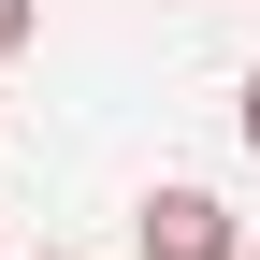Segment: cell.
I'll return each instance as SVG.
<instances>
[{"instance_id":"3","label":"cell","mask_w":260,"mask_h":260,"mask_svg":"<svg viewBox=\"0 0 260 260\" xmlns=\"http://www.w3.org/2000/svg\"><path fill=\"white\" fill-rule=\"evenodd\" d=\"M232 116H246V145H260V73H246V87H232Z\"/></svg>"},{"instance_id":"4","label":"cell","mask_w":260,"mask_h":260,"mask_svg":"<svg viewBox=\"0 0 260 260\" xmlns=\"http://www.w3.org/2000/svg\"><path fill=\"white\" fill-rule=\"evenodd\" d=\"M188 15H217V0H188Z\"/></svg>"},{"instance_id":"2","label":"cell","mask_w":260,"mask_h":260,"mask_svg":"<svg viewBox=\"0 0 260 260\" xmlns=\"http://www.w3.org/2000/svg\"><path fill=\"white\" fill-rule=\"evenodd\" d=\"M44 44V0H0V58H29Z\"/></svg>"},{"instance_id":"1","label":"cell","mask_w":260,"mask_h":260,"mask_svg":"<svg viewBox=\"0 0 260 260\" xmlns=\"http://www.w3.org/2000/svg\"><path fill=\"white\" fill-rule=\"evenodd\" d=\"M130 246H145V260H246V217L232 203H217V188H145V203H130Z\"/></svg>"},{"instance_id":"5","label":"cell","mask_w":260,"mask_h":260,"mask_svg":"<svg viewBox=\"0 0 260 260\" xmlns=\"http://www.w3.org/2000/svg\"><path fill=\"white\" fill-rule=\"evenodd\" d=\"M246 260H260V232H246Z\"/></svg>"},{"instance_id":"6","label":"cell","mask_w":260,"mask_h":260,"mask_svg":"<svg viewBox=\"0 0 260 260\" xmlns=\"http://www.w3.org/2000/svg\"><path fill=\"white\" fill-rule=\"evenodd\" d=\"M44 260H58V246H44Z\"/></svg>"}]
</instances>
